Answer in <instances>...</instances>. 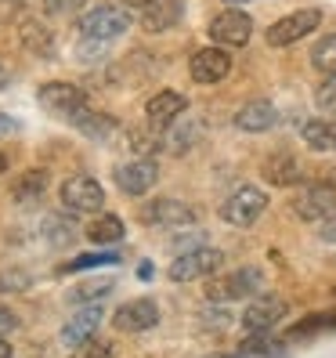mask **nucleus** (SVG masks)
Wrapping results in <instances>:
<instances>
[{
    "mask_svg": "<svg viewBox=\"0 0 336 358\" xmlns=\"http://www.w3.org/2000/svg\"><path fill=\"white\" fill-rule=\"evenodd\" d=\"M131 29V11L119 4H101L94 11H87L80 18V36L94 40V44H109V40H119Z\"/></svg>",
    "mask_w": 336,
    "mask_h": 358,
    "instance_id": "obj_1",
    "label": "nucleus"
},
{
    "mask_svg": "<svg viewBox=\"0 0 336 358\" xmlns=\"http://www.w3.org/2000/svg\"><path fill=\"white\" fill-rule=\"evenodd\" d=\"M141 221L152 224V228H163V231H184L199 221V210L188 206L184 199L159 196V199H149L141 206Z\"/></svg>",
    "mask_w": 336,
    "mask_h": 358,
    "instance_id": "obj_2",
    "label": "nucleus"
},
{
    "mask_svg": "<svg viewBox=\"0 0 336 358\" xmlns=\"http://www.w3.org/2000/svg\"><path fill=\"white\" fill-rule=\"evenodd\" d=\"M268 210V192L257 185H239L232 196L221 203V217L232 228H249L257 224V217Z\"/></svg>",
    "mask_w": 336,
    "mask_h": 358,
    "instance_id": "obj_3",
    "label": "nucleus"
},
{
    "mask_svg": "<svg viewBox=\"0 0 336 358\" xmlns=\"http://www.w3.org/2000/svg\"><path fill=\"white\" fill-rule=\"evenodd\" d=\"M264 289V271L261 268H239L224 279H214L206 286V297L214 304H232V301H246V297H257Z\"/></svg>",
    "mask_w": 336,
    "mask_h": 358,
    "instance_id": "obj_4",
    "label": "nucleus"
},
{
    "mask_svg": "<svg viewBox=\"0 0 336 358\" xmlns=\"http://www.w3.org/2000/svg\"><path fill=\"white\" fill-rule=\"evenodd\" d=\"M221 268H224V254L217 246H196V250H184L181 257H174L166 275L174 282H196V279H210Z\"/></svg>",
    "mask_w": 336,
    "mask_h": 358,
    "instance_id": "obj_5",
    "label": "nucleus"
},
{
    "mask_svg": "<svg viewBox=\"0 0 336 358\" xmlns=\"http://www.w3.org/2000/svg\"><path fill=\"white\" fill-rule=\"evenodd\" d=\"M58 199L69 214H98V210L105 206V188L91 174H73V178L61 181Z\"/></svg>",
    "mask_w": 336,
    "mask_h": 358,
    "instance_id": "obj_6",
    "label": "nucleus"
},
{
    "mask_svg": "<svg viewBox=\"0 0 336 358\" xmlns=\"http://www.w3.org/2000/svg\"><path fill=\"white\" fill-rule=\"evenodd\" d=\"M319 26H322V11L319 8H300V11L282 15L279 22H271L264 40H268L271 48H289V44H297V40L311 36Z\"/></svg>",
    "mask_w": 336,
    "mask_h": 358,
    "instance_id": "obj_7",
    "label": "nucleus"
},
{
    "mask_svg": "<svg viewBox=\"0 0 336 358\" xmlns=\"http://www.w3.org/2000/svg\"><path fill=\"white\" fill-rule=\"evenodd\" d=\"M206 29H210V40L217 48H246L249 36H254V18L239 8H228V11L210 18Z\"/></svg>",
    "mask_w": 336,
    "mask_h": 358,
    "instance_id": "obj_8",
    "label": "nucleus"
},
{
    "mask_svg": "<svg viewBox=\"0 0 336 358\" xmlns=\"http://www.w3.org/2000/svg\"><path fill=\"white\" fill-rule=\"evenodd\" d=\"M336 210V185L333 181H314V185H304L297 199H293V214L307 224H319L322 217H329Z\"/></svg>",
    "mask_w": 336,
    "mask_h": 358,
    "instance_id": "obj_9",
    "label": "nucleus"
},
{
    "mask_svg": "<svg viewBox=\"0 0 336 358\" xmlns=\"http://www.w3.org/2000/svg\"><path fill=\"white\" fill-rule=\"evenodd\" d=\"M36 101L44 105L51 116L69 120L73 113H80L83 105H87V94H83V87H76V83H69V80H51L36 91Z\"/></svg>",
    "mask_w": 336,
    "mask_h": 358,
    "instance_id": "obj_10",
    "label": "nucleus"
},
{
    "mask_svg": "<svg viewBox=\"0 0 336 358\" xmlns=\"http://www.w3.org/2000/svg\"><path fill=\"white\" fill-rule=\"evenodd\" d=\"M112 326L119 333H149L159 326V304L149 297H134L112 311Z\"/></svg>",
    "mask_w": 336,
    "mask_h": 358,
    "instance_id": "obj_11",
    "label": "nucleus"
},
{
    "mask_svg": "<svg viewBox=\"0 0 336 358\" xmlns=\"http://www.w3.org/2000/svg\"><path fill=\"white\" fill-rule=\"evenodd\" d=\"M286 315H289V308H286L282 297H275V293H257V301L242 311V326H246V333H268V329H275Z\"/></svg>",
    "mask_w": 336,
    "mask_h": 358,
    "instance_id": "obj_12",
    "label": "nucleus"
},
{
    "mask_svg": "<svg viewBox=\"0 0 336 358\" xmlns=\"http://www.w3.org/2000/svg\"><path fill=\"white\" fill-rule=\"evenodd\" d=\"M188 73H192V80L203 83V87L221 83L232 73V55H228V48H199L192 55V62H188Z\"/></svg>",
    "mask_w": 336,
    "mask_h": 358,
    "instance_id": "obj_13",
    "label": "nucleus"
},
{
    "mask_svg": "<svg viewBox=\"0 0 336 358\" xmlns=\"http://www.w3.org/2000/svg\"><path fill=\"white\" fill-rule=\"evenodd\" d=\"M184 109H188V98L181 91H159V94L149 98V105H145V120H149L152 131H170Z\"/></svg>",
    "mask_w": 336,
    "mask_h": 358,
    "instance_id": "obj_14",
    "label": "nucleus"
},
{
    "mask_svg": "<svg viewBox=\"0 0 336 358\" xmlns=\"http://www.w3.org/2000/svg\"><path fill=\"white\" fill-rule=\"evenodd\" d=\"M156 181H159V166H156L152 159H131V163L116 166V185H119L127 196L152 192Z\"/></svg>",
    "mask_w": 336,
    "mask_h": 358,
    "instance_id": "obj_15",
    "label": "nucleus"
},
{
    "mask_svg": "<svg viewBox=\"0 0 336 358\" xmlns=\"http://www.w3.org/2000/svg\"><path fill=\"white\" fill-rule=\"evenodd\" d=\"M279 123V109L271 105L268 98H257V101H246L242 109L235 113V127L246 131V134H264Z\"/></svg>",
    "mask_w": 336,
    "mask_h": 358,
    "instance_id": "obj_16",
    "label": "nucleus"
},
{
    "mask_svg": "<svg viewBox=\"0 0 336 358\" xmlns=\"http://www.w3.org/2000/svg\"><path fill=\"white\" fill-rule=\"evenodd\" d=\"M101 319H105V311H101V308L83 304V308L73 315V319L61 326V344H66V348H76V344H83V341H91V336H98Z\"/></svg>",
    "mask_w": 336,
    "mask_h": 358,
    "instance_id": "obj_17",
    "label": "nucleus"
},
{
    "mask_svg": "<svg viewBox=\"0 0 336 358\" xmlns=\"http://www.w3.org/2000/svg\"><path fill=\"white\" fill-rule=\"evenodd\" d=\"M184 18V0H152L141 11V29L145 33H166Z\"/></svg>",
    "mask_w": 336,
    "mask_h": 358,
    "instance_id": "obj_18",
    "label": "nucleus"
},
{
    "mask_svg": "<svg viewBox=\"0 0 336 358\" xmlns=\"http://www.w3.org/2000/svg\"><path fill=\"white\" fill-rule=\"evenodd\" d=\"M311 152H336V116H314L300 131Z\"/></svg>",
    "mask_w": 336,
    "mask_h": 358,
    "instance_id": "obj_19",
    "label": "nucleus"
},
{
    "mask_svg": "<svg viewBox=\"0 0 336 358\" xmlns=\"http://www.w3.org/2000/svg\"><path fill=\"white\" fill-rule=\"evenodd\" d=\"M264 181L268 185H275V188H293L300 178H304V171H300V163L293 159L289 152H279V156H268L264 159Z\"/></svg>",
    "mask_w": 336,
    "mask_h": 358,
    "instance_id": "obj_20",
    "label": "nucleus"
},
{
    "mask_svg": "<svg viewBox=\"0 0 336 358\" xmlns=\"http://www.w3.org/2000/svg\"><path fill=\"white\" fill-rule=\"evenodd\" d=\"M319 333H336V311H311L304 315L300 322H293L286 341H307V336H319Z\"/></svg>",
    "mask_w": 336,
    "mask_h": 358,
    "instance_id": "obj_21",
    "label": "nucleus"
},
{
    "mask_svg": "<svg viewBox=\"0 0 336 358\" xmlns=\"http://www.w3.org/2000/svg\"><path fill=\"white\" fill-rule=\"evenodd\" d=\"M69 123L80 131V134H87V138H94V141H105L112 131H116V123L105 116V113H94V109H87V105H83L80 113H73L69 116Z\"/></svg>",
    "mask_w": 336,
    "mask_h": 358,
    "instance_id": "obj_22",
    "label": "nucleus"
},
{
    "mask_svg": "<svg viewBox=\"0 0 336 358\" xmlns=\"http://www.w3.org/2000/svg\"><path fill=\"white\" fill-rule=\"evenodd\" d=\"M48 192V171H26V174H18L11 181V199L15 203H36L40 196Z\"/></svg>",
    "mask_w": 336,
    "mask_h": 358,
    "instance_id": "obj_23",
    "label": "nucleus"
},
{
    "mask_svg": "<svg viewBox=\"0 0 336 358\" xmlns=\"http://www.w3.org/2000/svg\"><path fill=\"white\" fill-rule=\"evenodd\" d=\"M239 355H257V358H282L286 355V341H279V336L268 333H249L246 341L239 344Z\"/></svg>",
    "mask_w": 336,
    "mask_h": 358,
    "instance_id": "obj_24",
    "label": "nucleus"
},
{
    "mask_svg": "<svg viewBox=\"0 0 336 358\" xmlns=\"http://www.w3.org/2000/svg\"><path fill=\"white\" fill-rule=\"evenodd\" d=\"M123 217H116V214H101V217H94L91 221V228H87V239L91 243H119L123 239Z\"/></svg>",
    "mask_w": 336,
    "mask_h": 358,
    "instance_id": "obj_25",
    "label": "nucleus"
},
{
    "mask_svg": "<svg viewBox=\"0 0 336 358\" xmlns=\"http://www.w3.org/2000/svg\"><path fill=\"white\" fill-rule=\"evenodd\" d=\"M44 239H48L51 246H69V243L76 239V224H73V217H66V214H51V217L44 221Z\"/></svg>",
    "mask_w": 336,
    "mask_h": 358,
    "instance_id": "obj_26",
    "label": "nucleus"
},
{
    "mask_svg": "<svg viewBox=\"0 0 336 358\" xmlns=\"http://www.w3.org/2000/svg\"><path fill=\"white\" fill-rule=\"evenodd\" d=\"M112 293V282L109 279H91V282H80L69 289V301L73 304H94V301H105Z\"/></svg>",
    "mask_w": 336,
    "mask_h": 358,
    "instance_id": "obj_27",
    "label": "nucleus"
},
{
    "mask_svg": "<svg viewBox=\"0 0 336 358\" xmlns=\"http://www.w3.org/2000/svg\"><path fill=\"white\" fill-rule=\"evenodd\" d=\"M311 66L319 69V73H326V76L336 73V33L322 36L319 44H314V51H311Z\"/></svg>",
    "mask_w": 336,
    "mask_h": 358,
    "instance_id": "obj_28",
    "label": "nucleus"
},
{
    "mask_svg": "<svg viewBox=\"0 0 336 358\" xmlns=\"http://www.w3.org/2000/svg\"><path fill=\"white\" fill-rule=\"evenodd\" d=\"M22 44H26V48H33L40 58H48V51L54 48V40H51V33H48L44 26L29 18V22H22Z\"/></svg>",
    "mask_w": 336,
    "mask_h": 358,
    "instance_id": "obj_29",
    "label": "nucleus"
},
{
    "mask_svg": "<svg viewBox=\"0 0 336 358\" xmlns=\"http://www.w3.org/2000/svg\"><path fill=\"white\" fill-rule=\"evenodd\" d=\"M109 264H119V254H116V250H101V254H83V257L69 261L66 271H87V268H109Z\"/></svg>",
    "mask_w": 336,
    "mask_h": 358,
    "instance_id": "obj_30",
    "label": "nucleus"
},
{
    "mask_svg": "<svg viewBox=\"0 0 336 358\" xmlns=\"http://www.w3.org/2000/svg\"><path fill=\"white\" fill-rule=\"evenodd\" d=\"M112 355H116L112 341H101V336H91V341L76 344L69 358H112Z\"/></svg>",
    "mask_w": 336,
    "mask_h": 358,
    "instance_id": "obj_31",
    "label": "nucleus"
},
{
    "mask_svg": "<svg viewBox=\"0 0 336 358\" xmlns=\"http://www.w3.org/2000/svg\"><path fill=\"white\" fill-rule=\"evenodd\" d=\"M314 101H319L326 113H336V73L326 76V80L319 83V91H314Z\"/></svg>",
    "mask_w": 336,
    "mask_h": 358,
    "instance_id": "obj_32",
    "label": "nucleus"
},
{
    "mask_svg": "<svg viewBox=\"0 0 336 358\" xmlns=\"http://www.w3.org/2000/svg\"><path fill=\"white\" fill-rule=\"evenodd\" d=\"M87 0H44V15H51V18H61V15H73V11H80Z\"/></svg>",
    "mask_w": 336,
    "mask_h": 358,
    "instance_id": "obj_33",
    "label": "nucleus"
},
{
    "mask_svg": "<svg viewBox=\"0 0 336 358\" xmlns=\"http://www.w3.org/2000/svg\"><path fill=\"white\" fill-rule=\"evenodd\" d=\"M29 286V275L26 271H0V293H18Z\"/></svg>",
    "mask_w": 336,
    "mask_h": 358,
    "instance_id": "obj_34",
    "label": "nucleus"
},
{
    "mask_svg": "<svg viewBox=\"0 0 336 358\" xmlns=\"http://www.w3.org/2000/svg\"><path fill=\"white\" fill-rule=\"evenodd\" d=\"M18 329V319H15V311L11 308H0V336H8Z\"/></svg>",
    "mask_w": 336,
    "mask_h": 358,
    "instance_id": "obj_35",
    "label": "nucleus"
},
{
    "mask_svg": "<svg viewBox=\"0 0 336 358\" xmlns=\"http://www.w3.org/2000/svg\"><path fill=\"white\" fill-rule=\"evenodd\" d=\"M319 224H322V228H319V236H322L326 243H336V210H333L329 217H322Z\"/></svg>",
    "mask_w": 336,
    "mask_h": 358,
    "instance_id": "obj_36",
    "label": "nucleus"
},
{
    "mask_svg": "<svg viewBox=\"0 0 336 358\" xmlns=\"http://www.w3.org/2000/svg\"><path fill=\"white\" fill-rule=\"evenodd\" d=\"M131 149L141 156V152H156L159 145H156V138H141V134H134V141H131Z\"/></svg>",
    "mask_w": 336,
    "mask_h": 358,
    "instance_id": "obj_37",
    "label": "nucleus"
},
{
    "mask_svg": "<svg viewBox=\"0 0 336 358\" xmlns=\"http://www.w3.org/2000/svg\"><path fill=\"white\" fill-rule=\"evenodd\" d=\"M8 134H18V120L8 116V113H0V138H8Z\"/></svg>",
    "mask_w": 336,
    "mask_h": 358,
    "instance_id": "obj_38",
    "label": "nucleus"
},
{
    "mask_svg": "<svg viewBox=\"0 0 336 358\" xmlns=\"http://www.w3.org/2000/svg\"><path fill=\"white\" fill-rule=\"evenodd\" d=\"M152 0H119V8H127V11H145Z\"/></svg>",
    "mask_w": 336,
    "mask_h": 358,
    "instance_id": "obj_39",
    "label": "nucleus"
},
{
    "mask_svg": "<svg viewBox=\"0 0 336 358\" xmlns=\"http://www.w3.org/2000/svg\"><path fill=\"white\" fill-rule=\"evenodd\" d=\"M8 80H11V73H8V66H4V62H0V91L8 87Z\"/></svg>",
    "mask_w": 336,
    "mask_h": 358,
    "instance_id": "obj_40",
    "label": "nucleus"
},
{
    "mask_svg": "<svg viewBox=\"0 0 336 358\" xmlns=\"http://www.w3.org/2000/svg\"><path fill=\"white\" fill-rule=\"evenodd\" d=\"M0 358H11V344L4 341V336H0Z\"/></svg>",
    "mask_w": 336,
    "mask_h": 358,
    "instance_id": "obj_41",
    "label": "nucleus"
},
{
    "mask_svg": "<svg viewBox=\"0 0 336 358\" xmlns=\"http://www.w3.org/2000/svg\"><path fill=\"white\" fill-rule=\"evenodd\" d=\"M224 4H249V0H224Z\"/></svg>",
    "mask_w": 336,
    "mask_h": 358,
    "instance_id": "obj_42",
    "label": "nucleus"
},
{
    "mask_svg": "<svg viewBox=\"0 0 336 358\" xmlns=\"http://www.w3.org/2000/svg\"><path fill=\"white\" fill-rule=\"evenodd\" d=\"M210 358H235V355H210Z\"/></svg>",
    "mask_w": 336,
    "mask_h": 358,
    "instance_id": "obj_43",
    "label": "nucleus"
},
{
    "mask_svg": "<svg viewBox=\"0 0 336 358\" xmlns=\"http://www.w3.org/2000/svg\"><path fill=\"white\" fill-rule=\"evenodd\" d=\"M4 166H8V159H4V156H0V171H4Z\"/></svg>",
    "mask_w": 336,
    "mask_h": 358,
    "instance_id": "obj_44",
    "label": "nucleus"
}]
</instances>
